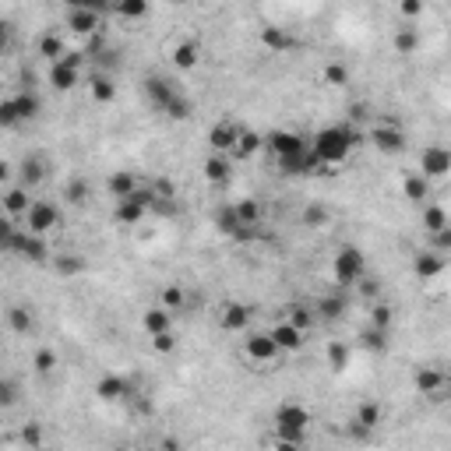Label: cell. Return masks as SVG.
<instances>
[{
  "label": "cell",
  "mask_w": 451,
  "mask_h": 451,
  "mask_svg": "<svg viewBox=\"0 0 451 451\" xmlns=\"http://www.w3.org/2000/svg\"><path fill=\"white\" fill-rule=\"evenodd\" d=\"M416 388H420L423 395L441 391V388H444V374H441L437 367H423V370H416Z\"/></svg>",
  "instance_id": "4dcf8cb0"
},
{
  "label": "cell",
  "mask_w": 451,
  "mask_h": 451,
  "mask_svg": "<svg viewBox=\"0 0 451 451\" xmlns=\"http://www.w3.org/2000/svg\"><path fill=\"white\" fill-rule=\"evenodd\" d=\"M363 346H367V349H374V353H384V349H388V331L363 328Z\"/></svg>",
  "instance_id": "bcb514c9"
},
{
  "label": "cell",
  "mask_w": 451,
  "mask_h": 451,
  "mask_svg": "<svg viewBox=\"0 0 451 451\" xmlns=\"http://www.w3.org/2000/svg\"><path fill=\"white\" fill-rule=\"evenodd\" d=\"M328 360H331L335 370H346V367H349V349H346L342 342H331V346H328Z\"/></svg>",
  "instance_id": "681fc988"
},
{
  "label": "cell",
  "mask_w": 451,
  "mask_h": 451,
  "mask_svg": "<svg viewBox=\"0 0 451 451\" xmlns=\"http://www.w3.org/2000/svg\"><path fill=\"white\" fill-rule=\"evenodd\" d=\"M102 15H109V8H102V4H71L68 8V29L78 32V35H92V32H99Z\"/></svg>",
  "instance_id": "277c9868"
},
{
  "label": "cell",
  "mask_w": 451,
  "mask_h": 451,
  "mask_svg": "<svg viewBox=\"0 0 451 451\" xmlns=\"http://www.w3.org/2000/svg\"><path fill=\"white\" fill-rule=\"evenodd\" d=\"M268 148L278 155V159H286V155H296L307 148V138H300L296 131H275L268 134Z\"/></svg>",
  "instance_id": "8fae6325"
},
{
  "label": "cell",
  "mask_w": 451,
  "mask_h": 451,
  "mask_svg": "<svg viewBox=\"0 0 451 451\" xmlns=\"http://www.w3.org/2000/svg\"><path fill=\"white\" fill-rule=\"evenodd\" d=\"M22 437H25V444L39 448V444H42V427H39V423H25V427H22Z\"/></svg>",
  "instance_id": "6f0895ef"
},
{
  "label": "cell",
  "mask_w": 451,
  "mask_h": 451,
  "mask_svg": "<svg viewBox=\"0 0 451 451\" xmlns=\"http://www.w3.org/2000/svg\"><path fill=\"white\" fill-rule=\"evenodd\" d=\"M95 395H99V399H106V402H120V399H127V395H131V388H127L124 377L106 374V377L95 384Z\"/></svg>",
  "instance_id": "e0dca14e"
},
{
  "label": "cell",
  "mask_w": 451,
  "mask_h": 451,
  "mask_svg": "<svg viewBox=\"0 0 451 451\" xmlns=\"http://www.w3.org/2000/svg\"><path fill=\"white\" fill-rule=\"evenodd\" d=\"M22 258H29V261H46L49 258V251H46V240L42 237H25V247H22Z\"/></svg>",
  "instance_id": "ab89813d"
},
{
  "label": "cell",
  "mask_w": 451,
  "mask_h": 451,
  "mask_svg": "<svg viewBox=\"0 0 451 451\" xmlns=\"http://www.w3.org/2000/svg\"><path fill=\"white\" fill-rule=\"evenodd\" d=\"M8 180H11V166L0 159V184H8Z\"/></svg>",
  "instance_id": "be15d7a7"
},
{
  "label": "cell",
  "mask_w": 451,
  "mask_h": 451,
  "mask_svg": "<svg viewBox=\"0 0 451 451\" xmlns=\"http://www.w3.org/2000/svg\"><path fill=\"white\" fill-rule=\"evenodd\" d=\"M342 310H346V303L338 300V296H321V300H317V307H314V317L338 321V317H342Z\"/></svg>",
  "instance_id": "1f68e13d"
},
{
  "label": "cell",
  "mask_w": 451,
  "mask_h": 451,
  "mask_svg": "<svg viewBox=\"0 0 451 451\" xmlns=\"http://www.w3.org/2000/svg\"><path fill=\"white\" fill-rule=\"evenodd\" d=\"M275 451H307V448H303V444H282V441H278Z\"/></svg>",
  "instance_id": "e7e4bbea"
},
{
  "label": "cell",
  "mask_w": 451,
  "mask_h": 451,
  "mask_svg": "<svg viewBox=\"0 0 451 451\" xmlns=\"http://www.w3.org/2000/svg\"><path fill=\"white\" fill-rule=\"evenodd\" d=\"M448 226H451V222H448V212H444L441 205H427V208H423V230H427L430 237L441 233V230H448Z\"/></svg>",
  "instance_id": "83f0119b"
},
{
  "label": "cell",
  "mask_w": 451,
  "mask_h": 451,
  "mask_svg": "<svg viewBox=\"0 0 451 451\" xmlns=\"http://www.w3.org/2000/svg\"><path fill=\"white\" fill-rule=\"evenodd\" d=\"M64 53H68V49H64V39L56 35V32H46V35L39 39V56H46L49 64H56Z\"/></svg>",
  "instance_id": "f1b7e54d"
},
{
  "label": "cell",
  "mask_w": 451,
  "mask_h": 451,
  "mask_svg": "<svg viewBox=\"0 0 451 451\" xmlns=\"http://www.w3.org/2000/svg\"><path fill=\"white\" fill-rule=\"evenodd\" d=\"M293 328H300V331H307V328H314V310L310 307H290V317H286Z\"/></svg>",
  "instance_id": "7bdbcfd3"
},
{
  "label": "cell",
  "mask_w": 451,
  "mask_h": 451,
  "mask_svg": "<svg viewBox=\"0 0 451 451\" xmlns=\"http://www.w3.org/2000/svg\"><path fill=\"white\" fill-rule=\"evenodd\" d=\"M230 173H233V166H230V159H226V155H212L205 162V177L212 184H226V180H230Z\"/></svg>",
  "instance_id": "484cf974"
},
{
  "label": "cell",
  "mask_w": 451,
  "mask_h": 451,
  "mask_svg": "<svg viewBox=\"0 0 451 451\" xmlns=\"http://www.w3.org/2000/svg\"><path fill=\"white\" fill-rule=\"evenodd\" d=\"M78 78H81V71H74V68H68V64H49V85L53 88H61V92H68V88H74L78 85Z\"/></svg>",
  "instance_id": "44dd1931"
},
{
  "label": "cell",
  "mask_w": 451,
  "mask_h": 451,
  "mask_svg": "<svg viewBox=\"0 0 451 451\" xmlns=\"http://www.w3.org/2000/svg\"><path fill=\"white\" fill-rule=\"evenodd\" d=\"M113 219L124 222V226H134V222L145 219V208L134 205V201H117V208H113Z\"/></svg>",
  "instance_id": "d6a6232c"
},
{
  "label": "cell",
  "mask_w": 451,
  "mask_h": 451,
  "mask_svg": "<svg viewBox=\"0 0 451 451\" xmlns=\"http://www.w3.org/2000/svg\"><path fill=\"white\" fill-rule=\"evenodd\" d=\"M32 367H35V374H53L56 370V353L53 349H39L32 356Z\"/></svg>",
  "instance_id": "c3c4849f"
},
{
  "label": "cell",
  "mask_w": 451,
  "mask_h": 451,
  "mask_svg": "<svg viewBox=\"0 0 451 451\" xmlns=\"http://www.w3.org/2000/svg\"><path fill=\"white\" fill-rule=\"evenodd\" d=\"M162 307H166L169 314L184 310V290H180V286H166V290H162Z\"/></svg>",
  "instance_id": "f6af8a7d"
},
{
  "label": "cell",
  "mask_w": 451,
  "mask_h": 451,
  "mask_svg": "<svg viewBox=\"0 0 451 451\" xmlns=\"http://www.w3.org/2000/svg\"><path fill=\"white\" fill-rule=\"evenodd\" d=\"M18 109H15V99H4L0 102V127H18Z\"/></svg>",
  "instance_id": "816d5d0a"
},
{
  "label": "cell",
  "mask_w": 451,
  "mask_h": 451,
  "mask_svg": "<svg viewBox=\"0 0 451 451\" xmlns=\"http://www.w3.org/2000/svg\"><path fill=\"white\" fill-rule=\"evenodd\" d=\"M356 286H360V293H363L367 300H377V296H381V282L370 278V275H363V278L356 282Z\"/></svg>",
  "instance_id": "11a10c76"
},
{
  "label": "cell",
  "mask_w": 451,
  "mask_h": 451,
  "mask_svg": "<svg viewBox=\"0 0 451 451\" xmlns=\"http://www.w3.org/2000/svg\"><path fill=\"white\" fill-rule=\"evenodd\" d=\"M324 78H328V85H346V81H349V71H346V64H328V68H324Z\"/></svg>",
  "instance_id": "f5cc1de1"
},
{
  "label": "cell",
  "mask_w": 451,
  "mask_h": 451,
  "mask_svg": "<svg viewBox=\"0 0 451 451\" xmlns=\"http://www.w3.org/2000/svg\"><path fill=\"white\" fill-rule=\"evenodd\" d=\"M413 268H416V275L427 282V278H434V275L444 268V258H441V254H434V251H420V254H416V261H413Z\"/></svg>",
  "instance_id": "cb8c5ba5"
},
{
  "label": "cell",
  "mask_w": 451,
  "mask_h": 451,
  "mask_svg": "<svg viewBox=\"0 0 451 451\" xmlns=\"http://www.w3.org/2000/svg\"><path fill=\"white\" fill-rule=\"evenodd\" d=\"M198 56H201L198 42H194V39H187V42H180V46L173 49V64H177L180 71H191V68H198Z\"/></svg>",
  "instance_id": "d4e9b609"
},
{
  "label": "cell",
  "mask_w": 451,
  "mask_h": 451,
  "mask_svg": "<svg viewBox=\"0 0 451 451\" xmlns=\"http://www.w3.org/2000/svg\"><path fill=\"white\" fill-rule=\"evenodd\" d=\"M152 451H159V448H152Z\"/></svg>",
  "instance_id": "03108f58"
},
{
  "label": "cell",
  "mask_w": 451,
  "mask_h": 451,
  "mask_svg": "<svg viewBox=\"0 0 451 451\" xmlns=\"http://www.w3.org/2000/svg\"><path fill=\"white\" fill-rule=\"evenodd\" d=\"M247 356L258 360V363H268V360L278 356V349H275V342H271L268 331H254V335L247 338Z\"/></svg>",
  "instance_id": "4fadbf2b"
},
{
  "label": "cell",
  "mask_w": 451,
  "mask_h": 451,
  "mask_svg": "<svg viewBox=\"0 0 451 451\" xmlns=\"http://www.w3.org/2000/svg\"><path fill=\"white\" fill-rule=\"evenodd\" d=\"M42 180H46V162H42V159H35V155L22 159V166H18V187L35 191Z\"/></svg>",
  "instance_id": "7c38bea8"
},
{
  "label": "cell",
  "mask_w": 451,
  "mask_h": 451,
  "mask_svg": "<svg viewBox=\"0 0 451 451\" xmlns=\"http://www.w3.org/2000/svg\"><path fill=\"white\" fill-rule=\"evenodd\" d=\"M4 317H8V324H11V331H15V335H29V331L35 328V314H32V307H25V303L8 307V310H4Z\"/></svg>",
  "instance_id": "ac0fdd59"
},
{
  "label": "cell",
  "mask_w": 451,
  "mask_h": 451,
  "mask_svg": "<svg viewBox=\"0 0 451 451\" xmlns=\"http://www.w3.org/2000/svg\"><path fill=\"white\" fill-rule=\"evenodd\" d=\"M138 187H141V184H138V177L131 173V169H117V173L109 177V194L117 198V201H127Z\"/></svg>",
  "instance_id": "2e32d148"
},
{
  "label": "cell",
  "mask_w": 451,
  "mask_h": 451,
  "mask_svg": "<svg viewBox=\"0 0 451 451\" xmlns=\"http://www.w3.org/2000/svg\"><path fill=\"white\" fill-rule=\"evenodd\" d=\"M152 8L145 4V0H127V4H117V8H109V15H120V18H145Z\"/></svg>",
  "instance_id": "60d3db41"
},
{
  "label": "cell",
  "mask_w": 451,
  "mask_h": 451,
  "mask_svg": "<svg viewBox=\"0 0 451 451\" xmlns=\"http://www.w3.org/2000/svg\"><path fill=\"white\" fill-rule=\"evenodd\" d=\"M15 237H18V226H15V219L0 215V254H11V244H15Z\"/></svg>",
  "instance_id": "b9f144b4"
},
{
  "label": "cell",
  "mask_w": 451,
  "mask_h": 451,
  "mask_svg": "<svg viewBox=\"0 0 451 451\" xmlns=\"http://www.w3.org/2000/svg\"><path fill=\"white\" fill-rule=\"evenodd\" d=\"M145 95H148V102L155 106V109H169V102H173L177 95H180V88L177 85H169L166 78H159V74H152V78H145Z\"/></svg>",
  "instance_id": "52a82bcc"
},
{
  "label": "cell",
  "mask_w": 451,
  "mask_h": 451,
  "mask_svg": "<svg viewBox=\"0 0 451 451\" xmlns=\"http://www.w3.org/2000/svg\"><path fill=\"white\" fill-rule=\"evenodd\" d=\"M261 42H264L268 49H275V53L293 49V35H290V32H282V29H261Z\"/></svg>",
  "instance_id": "f546056e"
},
{
  "label": "cell",
  "mask_w": 451,
  "mask_h": 451,
  "mask_svg": "<svg viewBox=\"0 0 451 451\" xmlns=\"http://www.w3.org/2000/svg\"><path fill=\"white\" fill-rule=\"evenodd\" d=\"M448 247H451V226H448V230H441V233H434V254L444 258Z\"/></svg>",
  "instance_id": "680465c9"
},
{
  "label": "cell",
  "mask_w": 451,
  "mask_h": 451,
  "mask_svg": "<svg viewBox=\"0 0 451 451\" xmlns=\"http://www.w3.org/2000/svg\"><path fill=\"white\" fill-rule=\"evenodd\" d=\"M399 11L406 18H416V15H423V4H420V0H406V4H399Z\"/></svg>",
  "instance_id": "94428289"
},
{
  "label": "cell",
  "mask_w": 451,
  "mask_h": 451,
  "mask_svg": "<svg viewBox=\"0 0 451 451\" xmlns=\"http://www.w3.org/2000/svg\"><path fill=\"white\" fill-rule=\"evenodd\" d=\"M268 335H271V342H275V349H278V353H293V349H300V346H303V331H300V328H293L290 321H278Z\"/></svg>",
  "instance_id": "30bf717a"
},
{
  "label": "cell",
  "mask_w": 451,
  "mask_h": 451,
  "mask_svg": "<svg viewBox=\"0 0 451 451\" xmlns=\"http://www.w3.org/2000/svg\"><path fill=\"white\" fill-rule=\"evenodd\" d=\"M53 268H56V275L71 278V275H81V271H85V261L74 258V254H56V258H53Z\"/></svg>",
  "instance_id": "836d02e7"
},
{
  "label": "cell",
  "mask_w": 451,
  "mask_h": 451,
  "mask_svg": "<svg viewBox=\"0 0 451 451\" xmlns=\"http://www.w3.org/2000/svg\"><path fill=\"white\" fill-rule=\"evenodd\" d=\"M416 42H420V35H416L413 29H399V32H395V49L406 53V56L416 49Z\"/></svg>",
  "instance_id": "7dc6e473"
},
{
  "label": "cell",
  "mask_w": 451,
  "mask_h": 451,
  "mask_svg": "<svg viewBox=\"0 0 451 451\" xmlns=\"http://www.w3.org/2000/svg\"><path fill=\"white\" fill-rule=\"evenodd\" d=\"M233 208H237V219H240V230H258L261 226V201L247 198V201H240Z\"/></svg>",
  "instance_id": "603a6c76"
},
{
  "label": "cell",
  "mask_w": 451,
  "mask_h": 451,
  "mask_svg": "<svg viewBox=\"0 0 451 451\" xmlns=\"http://www.w3.org/2000/svg\"><path fill=\"white\" fill-rule=\"evenodd\" d=\"M61 208H56L53 201H32V208L25 212V233L32 237H46L53 230H61Z\"/></svg>",
  "instance_id": "3957f363"
},
{
  "label": "cell",
  "mask_w": 451,
  "mask_h": 451,
  "mask_svg": "<svg viewBox=\"0 0 451 451\" xmlns=\"http://www.w3.org/2000/svg\"><path fill=\"white\" fill-rule=\"evenodd\" d=\"M370 141H374L381 152H402V148H406V134H402L399 127H391V124H388V127H374V131H370Z\"/></svg>",
  "instance_id": "5bb4252c"
},
{
  "label": "cell",
  "mask_w": 451,
  "mask_h": 451,
  "mask_svg": "<svg viewBox=\"0 0 451 451\" xmlns=\"http://www.w3.org/2000/svg\"><path fill=\"white\" fill-rule=\"evenodd\" d=\"M363 275H367V254L360 247H338V254H335V278H338V286H356Z\"/></svg>",
  "instance_id": "7a4b0ae2"
},
{
  "label": "cell",
  "mask_w": 451,
  "mask_h": 451,
  "mask_svg": "<svg viewBox=\"0 0 451 451\" xmlns=\"http://www.w3.org/2000/svg\"><path fill=\"white\" fill-rule=\"evenodd\" d=\"M451 169V152L444 145H427L423 155H420V177H448Z\"/></svg>",
  "instance_id": "8992f818"
},
{
  "label": "cell",
  "mask_w": 451,
  "mask_h": 451,
  "mask_svg": "<svg viewBox=\"0 0 451 451\" xmlns=\"http://www.w3.org/2000/svg\"><path fill=\"white\" fill-rule=\"evenodd\" d=\"M356 423H360V430L377 427V423H381V409H377V402H363L360 413H356Z\"/></svg>",
  "instance_id": "ee69618b"
},
{
  "label": "cell",
  "mask_w": 451,
  "mask_h": 451,
  "mask_svg": "<svg viewBox=\"0 0 451 451\" xmlns=\"http://www.w3.org/2000/svg\"><path fill=\"white\" fill-rule=\"evenodd\" d=\"M64 198H68L71 205H85V201L92 198V187H88V180H85V177H74V180L64 187Z\"/></svg>",
  "instance_id": "e575fe53"
},
{
  "label": "cell",
  "mask_w": 451,
  "mask_h": 451,
  "mask_svg": "<svg viewBox=\"0 0 451 451\" xmlns=\"http://www.w3.org/2000/svg\"><path fill=\"white\" fill-rule=\"evenodd\" d=\"M360 131H353L349 124H338V127H324L321 134H314L310 141V152L317 155L321 166H338V162H346V155L360 145Z\"/></svg>",
  "instance_id": "6da1fadb"
},
{
  "label": "cell",
  "mask_w": 451,
  "mask_h": 451,
  "mask_svg": "<svg viewBox=\"0 0 451 451\" xmlns=\"http://www.w3.org/2000/svg\"><path fill=\"white\" fill-rule=\"evenodd\" d=\"M11 35H15L11 22H4V18H0V53H8V46H11Z\"/></svg>",
  "instance_id": "91938a15"
},
{
  "label": "cell",
  "mask_w": 451,
  "mask_h": 451,
  "mask_svg": "<svg viewBox=\"0 0 451 451\" xmlns=\"http://www.w3.org/2000/svg\"><path fill=\"white\" fill-rule=\"evenodd\" d=\"M152 346H155V353H173L177 338H173V331H162V335H152Z\"/></svg>",
  "instance_id": "db71d44e"
},
{
  "label": "cell",
  "mask_w": 451,
  "mask_h": 451,
  "mask_svg": "<svg viewBox=\"0 0 451 451\" xmlns=\"http://www.w3.org/2000/svg\"><path fill=\"white\" fill-rule=\"evenodd\" d=\"M251 324V310L244 303H230V307H222V328L226 331H244Z\"/></svg>",
  "instance_id": "7402d4cb"
},
{
  "label": "cell",
  "mask_w": 451,
  "mask_h": 451,
  "mask_svg": "<svg viewBox=\"0 0 451 451\" xmlns=\"http://www.w3.org/2000/svg\"><path fill=\"white\" fill-rule=\"evenodd\" d=\"M32 201H35V198H29V191H25V187H11L4 198H0V205H4V215H8V219L25 215V212L32 208Z\"/></svg>",
  "instance_id": "9a60e30c"
},
{
  "label": "cell",
  "mask_w": 451,
  "mask_h": 451,
  "mask_svg": "<svg viewBox=\"0 0 451 451\" xmlns=\"http://www.w3.org/2000/svg\"><path fill=\"white\" fill-rule=\"evenodd\" d=\"M427 194H430V180H427V177H420V173L406 177V198H409V201H423Z\"/></svg>",
  "instance_id": "f35d334b"
},
{
  "label": "cell",
  "mask_w": 451,
  "mask_h": 451,
  "mask_svg": "<svg viewBox=\"0 0 451 451\" xmlns=\"http://www.w3.org/2000/svg\"><path fill=\"white\" fill-rule=\"evenodd\" d=\"M278 166H282V173H290V177H303V173H321V162H317V155L310 152V148H303V152H296V155H286V159H278Z\"/></svg>",
  "instance_id": "ba28073f"
},
{
  "label": "cell",
  "mask_w": 451,
  "mask_h": 451,
  "mask_svg": "<svg viewBox=\"0 0 451 451\" xmlns=\"http://www.w3.org/2000/svg\"><path fill=\"white\" fill-rule=\"evenodd\" d=\"M18 399H22V388H18L11 377H0V409L18 406Z\"/></svg>",
  "instance_id": "74e56055"
},
{
  "label": "cell",
  "mask_w": 451,
  "mask_h": 451,
  "mask_svg": "<svg viewBox=\"0 0 451 451\" xmlns=\"http://www.w3.org/2000/svg\"><path fill=\"white\" fill-rule=\"evenodd\" d=\"M215 226L222 233H230V237H237L240 233V219H237V208L230 205V208H219L215 212Z\"/></svg>",
  "instance_id": "d590c367"
},
{
  "label": "cell",
  "mask_w": 451,
  "mask_h": 451,
  "mask_svg": "<svg viewBox=\"0 0 451 451\" xmlns=\"http://www.w3.org/2000/svg\"><path fill=\"white\" fill-rule=\"evenodd\" d=\"M303 222H307V226H324V222H328V212H324L321 205H310V208L303 212Z\"/></svg>",
  "instance_id": "9f6ffc18"
},
{
  "label": "cell",
  "mask_w": 451,
  "mask_h": 451,
  "mask_svg": "<svg viewBox=\"0 0 451 451\" xmlns=\"http://www.w3.org/2000/svg\"><path fill=\"white\" fill-rule=\"evenodd\" d=\"M264 141H261V134H254V131H240V141H237V152L240 155H251V152H258Z\"/></svg>",
  "instance_id": "f907efd6"
},
{
  "label": "cell",
  "mask_w": 451,
  "mask_h": 451,
  "mask_svg": "<svg viewBox=\"0 0 451 451\" xmlns=\"http://www.w3.org/2000/svg\"><path fill=\"white\" fill-rule=\"evenodd\" d=\"M15 109H18V120H22V124H25V120H35L39 109H42L39 92H35V88H22V92L15 95Z\"/></svg>",
  "instance_id": "d6986e66"
},
{
  "label": "cell",
  "mask_w": 451,
  "mask_h": 451,
  "mask_svg": "<svg viewBox=\"0 0 451 451\" xmlns=\"http://www.w3.org/2000/svg\"><path fill=\"white\" fill-rule=\"evenodd\" d=\"M88 88H92V99H95V102H113V99H117V85H113L109 74H92Z\"/></svg>",
  "instance_id": "4316f807"
},
{
  "label": "cell",
  "mask_w": 451,
  "mask_h": 451,
  "mask_svg": "<svg viewBox=\"0 0 451 451\" xmlns=\"http://www.w3.org/2000/svg\"><path fill=\"white\" fill-rule=\"evenodd\" d=\"M169 321H173V314H169L166 307H148V310L141 314V328H145L148 335H162V331H173V328H169Z\"/></svg>",
  "instance_id": "ffe728a7"
},
{
  "label": "cell",
  "mask_w": 451,
  "mask_h": 451,
  "mask_svg": "<svg viewBox=\"0 0 451 451\" xmlns=\"http://www.w3.org/2000/svg\"><path fill=\"white\" fill-rule=\"evenodd\" d=\"M310 423H314L310 409H303V406H296V402H282V406L275 409V430H300V434H307Z\"/></svg>",
  "instance_id": "5b68a950"
},
{
  "label": "cell",
  "mask_w": 451,
  "mask_h": 451,
  "mask_svg": "<svg viewBox=\"0 0 451 451\" xmlns=\"http://www.w3.org/2000/svg\"><path fill=\"white\" fill-rule=\"evenodd\" d=\"M159 451H180V441H177V437H166V441L159 444Z\"/></svg>",
  "instance_id": "6125c7cd"
},
{
  "label": "cell",
  "mask_w": 451,
  "mask_h": 451,
  "mask_svg": "<svg viewBox=\"0 0 451 451\" xmlns=\"http://www.w3.org/2000/svg\"><path fill=\"white\" fill-rule=\"evenodd\" d=\"M237 141H240V127L233 124H215L208 131V145H212V155H226V152H237Z\"/></svg>",
  "instance_id": "9c48e42d"
},
{
  "label": "cell",
  "mask_w": 451,
  "mask_h": 451,
  "mask_svg": "<svg viewBox=\"0 0 451 451\" xmlns=\"http://www.w3.org/2000/svg\"><path fill=\"white\" fill-rule=\"evenodd\" d=\"M391 324H395V310L384 307V303H374V307H370V328H377V331H391Z\"/></svg>",
  "instance_id": "8d00e7d4"
}]
</instances>
